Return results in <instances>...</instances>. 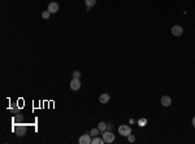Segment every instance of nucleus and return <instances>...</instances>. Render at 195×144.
Masks as SVG:
<instances>
[{
  "mask_svg": "<svg viewBox=\"0 0 195 144\" xmlns=\"http://www.w3.org/2000/svg\"><path fill=\"white\" fill-rule=\"evenodd\" d=\"M119 134L121 135V136H129L130 134H132V127L128 125H121L119 127Z\"/></svg>",
  "mask_w": 195,
  "mask_h": 144,
  "instance_id": "f257e3e1",
  "label": "nucleus"
},
{
  "mask_svg": "<svg viewBox=\"0 0 195 144\" xmlns=\"http://www.w3.org/2000/svg\"><path fill=\"white\" fill-rule=\"evenodd\" d=\"M102 138L104 143H113L115 142V135L112 131H108V130H106L103 134H102Z\"/></svg>",
  "mask_w": 195,
  "mask_h": 144,
  "instance_id": "f03ea898",
  "label": "nucleus"
},
{
  "mask_svg": "<svg viewBox=\"0 0 195 144\" xmlns=\"http://www.w3.org/2000/svg\"><path fill=\"white\" fill-rule=\"evenodd\" d=\"M15 133L18 135V136H24V135L26 134V131H28V129H26V126L24 125H18V126H15Z\"/></svg>",
  "mask_w": 195,
  "mask_h": 144,
  "instance_id": "7ed1b4c3",
  "label": "nucleus"
},
{
  "mask_svg": "<svg viewBox=\"0 0 195 144\" xmlns=\"http://www.w3.org/2000/svg\"><path fill=\"white\" fill-rule=\"evenodd\" d=\"M81 88V79L78 78H73L70 81V90L72 91H78Z\"/></svg>",
  "mask_w": 195,
  "mask_h": 144,
  "instance_id": "20e7f679",
  "label": "nucleus"
},
{
  "mask_svg": "<svg viewBox=\"0 0 195 144\" xmlns=\"http://www.w3.org/2000/svg\"><path fill=\"white\" fill-rule=\"evenodd\" d=\"M172 34L174 37H181L182 34H184V27H182V26H180V25H174L172 27Z\"/></svg>",
  "mask_w": 195,
  "mask_h": 144,
  "instance_id": "39448f33",
  "label": "nucleus"
},
{
  "mask_svg": "<svg viewBox=\"0 0 195 144\" xmlns=\"http://www.w3.org/2000/svg\"><path fill=\"white\" fill-rule=\"evenodd\" d=\"M80 144H91L93 142V139H91V135L90 134H85V135H81L80 138Z\"/></svg>",
  "mask_w": 195,
  "mask_h": 144,
  "instance_id": "423d86ee",
  "label": "nucleus"
},
{
  "mask_svg": "<svg viewBox=\"0 0 195 144\" xmlns=\"http://www.w3.org/2000/svg\"><path fill=\"white\" fill-rule=\"evenodd\" d=\"M47 11H48L51 14H54V13H57V11H59V4L57 3H50L48 4V8H47Z\"/></svg>",
  "mask_w": 195,
  "mask_h": 144,
  "instance_id": "0eeeda50",
  "label": "nucleus"
},
{
  "mask_svg": "<svg viewBox=\"0 0 195 144\" xmlns=\"http://www.w3.org/2000/svg\"><path fill=\"white\" fill-rule=\"evenodd\" d=\"M172 104V99L169 96H163L161 98V105L163 107H169Z\"/></svg>",
  "mask_w": 195,
  "mask_h": 144,
  "instance_id": "6e6552de",
  "label": "nucleus"
},
{
  "mask_svg": "<svg viewBox=\"0 0 195 144\" xmlns=\"http://www.w3.org/2000/svg\"><path fill=\"white\" fill-rule=\"evenodd\" d=\"M109 95H108V94H102L100 95V98H99V101H100L102 104H107L108 101H109Z\"/></svg>",
  "mask_w": 195,
  "mask_h": 144,
  "instance_id": "1a4fd4ad",
  "label": "nucleus"
},
{
  "mask_svg": "<svg viewBox=\"0 0 195 144\" xmlns=\"http://www.w3.org/2000/svg\"><path fill=\"white\" fill-rule=\"evenodd\" d=\"M91 144H104V140H103V138L94 136V138H93V142H91Z\"/></svg>",
  "mask_w": 195,
  "mask_h": 144,
  "instance_id": "9d476101",
  "label": "nucleus"
},
{
  "mask_svg": "<svg viewBox=\"0 0 195 144\" xmlns=\"http://www.w3.org/2000/svg\"><path fill=\"white\" fill-rule=\"evenodd\" d=\"M98 129L100 130L102 133H104L107 130V123H106V122H99V123H98Z\"/></svg>",
  "mask_w": 195,
  "mask_h": 144,
  "instance_id": "9b49d317",
  "label": "nucleus"
},
{
  "mask_svg": "<svg viewBox=\"0 0 195 144\" xmlns=\"http://www.w3.org/2000/svg\"><path fill=\"white\" fill-rule=\"evenodd\" d=\"M85 3H86V5H87L89 8H91V7H94L95 4H96V0H85Z\"/></svg>",
  "mask_w": 195,
  "mask_h": 144,
  "instance_id": "f8f14e48",
  "label": "nucleus"
},
{
  "mask_svg": "<svg viewBox=\"0 0 195 144\" xmlns=\"http://www.w3.org/2000/svg\"><path fill=\"white\" fill-rule=\"evenodd\" d=\"M99 133H100V130H99V129H93V130L90 131V135L94 138V136H98Z\"/></svg>",
  "mask_w": 195,
  "mask_h": 144,
  "instance_id": "ddd939ff",
  "label": "nucleus"
},
{
  "mask_svg": "<svg viewBox=\"0 0 195 144\" xmlns=\"http://www.w3.org/2000/svg\"><path fill=\"white\" fill-rule=\"evenodd\" d=\"M138 125H139L141 127H145V126L147 125V120L146 118H141L139 121H138Z\"/></svg>",
  "mask_w": 195,
  "mask_h": 144,
  "instance_id": "4468645a",
  "label": "nucleus"
},
{
  "mask_svg": "<svg viewBox=\"0 0 195 144\" xmlns=\"http://www.w3.org/2000/svg\"><path fill=\"white\" fill-rule=\"evenodd\" d=\"M50 16H51V13H50L48 11H44V12L42 13V18H44V20H48Z\"/></svg>",
  "mask_w": 195,
  "mask_h": 144,
  "instance_id": "2eb2a0df",
  "label": "nucleus"
},
{
  "mask_svg": "<svg viewBox=\"0 0 195 144\" xmlns=\"http://www.w3.org/2000/svg\"><path fill=\"white\" fill-rule=\"evenodd\" d=\"M72 74H73V78H78V79H81V72L74 70V72H73Z\"/></svg>",
  "mask_w": 195,
  "mask_h": 144,
  "instance_id": "dca6fc26",
  "label": "nucleus"
},
{
  "mask_svg": "<svg viewBox=\"0 0 195 144\" xmlns=\"http://www.w3.org/2000/svg\"><path fill=\"white\" fill-rule=\"evenodd\" d=\"M128 140H129L130 143H134V142H135V136H134V135H132V134H130L129 136H128Z\"/></svg>",
  "mask_w": 195,
  "mask_h": 144,
  "instance_id": "f3484780",
  "label": "nucleus"
},
{
  "mask_svg": "<svg viewBox=\"0 0 195 144\" xmlns=\"http://www.w3.org/2000/svg\"><path fill=\"white\" fill-rule=\"evenodd\" d=\"M112 127H113V125L112 123H107V130L108 131H112Z\"/></svg>",
  "mask_w": 195,
  "mask_h": 144,
  "instance_id": "a211bd4d",
  "label": "nucleus"
},
{
  "mask_svg": "<svg viewBox=\"0 0 195 144\" xmlns=\"http://www.w3.org/2000/svg\"><path fill=\"white\" fill-rule=\"evenodd\" d=\"M193 126H194V127H195V117H194V118H193Z\"/></svg>",
  "mask_w": 195,
  "mask_h": 144,
  "instance_id": "6ab92c4d",
  "label": "nucleus"
}]
</instances>
